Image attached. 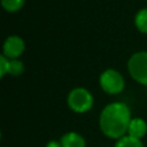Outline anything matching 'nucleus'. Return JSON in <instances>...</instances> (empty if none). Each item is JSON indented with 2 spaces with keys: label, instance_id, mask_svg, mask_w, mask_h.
Returning a JSON list of instances; mask_svg holds the SVG:
<instances>
[{
  "label": "nucleus",
  "instance_id": "nucleus-1",
  "mask_svg": "<svg viewBox=\"0 0 147 147\" xmlns=\"http://www.w3.org/2000/svg\"><path fill=\"white\" fill-rule=\"evenodd\" d=\"M131 119V110L125 103L111 102L107 105L100 114V130L106 137L118 140L126 136Z\"/></svg>",
  "mask_w": 147,
  "mask_h": 147
},
{
  "label": "nucleus",
  "instance_id": "nucleus-2",
  "mask_svg": "<svg viewBox=\"0 0 147 147\" xmlns=\"http://www.w3.org/2000/svg\"><path fill=\"white\" fill-rule=\"evenodd\" d=\"M68 106L75 113H86L93 107V95L84 87H76L68 95Z\"/></svg>",
  "mask_w": 147,
  "mask_h": 147
},
{
  "label": "nucleus",
  "instance_id": "nucleus-3",
  "mask_svg": "<svg viewBox=\"0 0 147 147\" xmlns=\"http://www.w3.org/2000/svg\"><path fill=\"white\" fill-rule=\"evenodd\" d=\"M127 70L136 82L147 86V51L134 53L129 59Z\"/></svg>",
  "mask_w": 147,
  "mask_h": 147
},
{
  "label": "nucleus",
  "instance_id": "nucleus-4",
  "mask_svg": "<svg viewBox=\"0 0 147 147\" xmlns=\"http://www.w3.org/2000/svg\"><path fill=\"white\" fill-rule=\"evenodd\" d=\"M99 83L103 92L107 94H118L124 90L125 86L123 76L115 69L105 70L100 75Z\"/></svg>",
  "mask_w": 147,
  "mask_h": 147
},
{
  "label": "nucleus",
  "instance_id": "nucleus-5",
  "mask_svg": "<svg viewBox=\"0 0 147 147\" xmlns=\"http://www.w3.org/2000/svg\"><path fill=\"white\" fill-rule=\"evenodd\" d=\"M25 49L24 40L18 36H9L2 46V55L9 60L18 59Z\"/></svg>",
  "mask_w": 147,
  "mask_h": 147
},
{
  "label": "nucleus",
  "instance_id": "nucleus-6",
  "mask_svg": "<svg viewBox=\"0 0 147 147\" xmlns=\"http://www.w3.org/2000/svg\"><path fill=\"white\" fill-rule=\"evenodd\" d=\"M146 133H147V123L142 118H139V117L132 118L129 124L127 134L131 137L141 139L142 137H145Z\"/></svg>",
  "mask_w": 147,
  "mask_h": 147
},
{
  "label": "nucleus",
  "instance_id": "nucleus-7",
  "mask_svg": "<svg viewBox=\"0 0 147 147\" xmlns=\"http://www.w3.org/2000/svg\"><path fill=\"white\" fill-rule=\"evenodd\" d=\"M61 146L62 147H85L86 142L83 136H80L77 132H68L65 133L61 140Z\"/></svg>",
  "mask_w": 147,
  "mask_h": 147
},
{
  "label": "nucleus",
  "instance_id": "nucleus-8",
  "mask_svg": "<svg viewBox=\"0 0 147 147\" xmlns=\"http://www.w3.org/2000/svg\"><path fill=\"white\" fill-rule=\"evenodd\" d=\"M134 24L141 33L147 34V8L140 9L134 17Z\"/></svg>",
  "mask_w": 147,
  "mask_h": 147
},
{
  "label": "nucleus",
  "instance_id": "nucleus-9",
  "mask_svg": "<svg viewBox=\"0 0 147 147\" xmlns=\"http://www.w3.org/2000/svg\"><path fill=\"white\" fill-rule=\"evenodd\" d=\"M115 147H144V145L140 139L126 134L116 141Z\"/></svg>",
  "mask_w": 147,
  "mask_h": 147
},
{
  "label": "nucleus",
  "instance_id": "nucleus-10",
  "mask_svg": "<svg viewBox=\"0 0 147 147\" xmlns=\"http://www.w3.org/2000/svg\"><path fill=\"white\" fill-rule=\"evenodd\" d=\"M24 2L25 0H1V6L6 11L15 13L23 7Z\"/></svg>",
  "mask_w": 147,
  "mask_h": 147
},
{
  "label": "nucleus",
  "instance_id": "nucleus-11",
  "mask_svg": "<svg viewBox=\"0 0 147 147\" xmlns=\"http://www.w3.org/2000/svg\"><path fill=\"white\" fill-rule=\"evenodd\" d=\"M24 71V64L21 60L15 59V60H10L9 63V71L8 74L11 76H20L22 72Z\"/></svg>",
  "mask_w": 147,
  "mask_h": 147
},
{
  "label": "nucleus",
  "instance_id": "nucleus-12",
  "mask_svg": "<svg viewBox=\"0 0 147 147\" xmlns=\"http://www.w3.org/2000/svg\"><path fill=\"white\" fill-rule=\"evenodd\" d=\"M9 63H10L9 59H7L5 55L0 56V76H1V78H3L6 74H8V71H9Z\"/></svg>",
  "mask_w": 147,
  "mask_h": 147
},
{
  "label": "nucleus",
  "instance_id": "nucleus-13",
  "mask_svg": "<svg viewBox=\"0 0 147 147\" xmlns=\"http://www.w3.org/2000/svg\"><path fill=\"white\" fill-rule=\"evenodd\" d=\"M46 147H62L61 146V142L60 141H55V140H51L47 145H46Z\"/></svg>",
  "mask_w": 147,
  "mask_h": 147
}]
</instances>
